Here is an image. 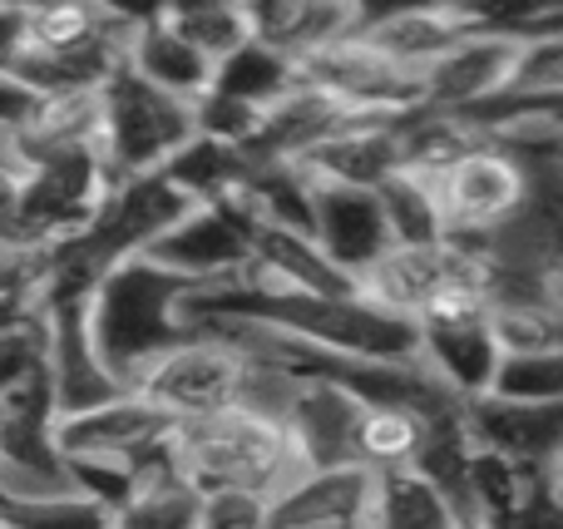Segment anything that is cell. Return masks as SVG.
<instances>
[{
    "label": "cell",
    "instance_id": "cell-23",
    "mask_svg": "<svg viewBox=\"0 0 563 529\" xmlns=\"http://www.w3.org/2000/svg\"><path fill=\"white\" fill-rule=\"evenodd\" d=\"M164 20L198 49V55L208 59V65L228 59L238 45H247V40H253L247 5H218V0H208V5H168Z\"/></svg>",
    "mask_w": 563,
    "mask_h": 529
},
{
    "label": "cell",
    "instance_id": "cell-6",
    "mask_svg": "<svg viewBox=\"0 0 563 529\" xmlns=\"http://www.w3.org/2000/svg\"><path fill=\"white\" fill-rule=\"evenodd\" d=\"M455 283L485 287V253H479L475 238L445 233L440 243H426V247H386V253L356 277V297L390 317L416 322V317Z\"/></svg>",
    "mask_w": 563,
    "mask_h": 529
},
{
    "label": "cell",
    "instance_id": "cell-22",
    "mask_svg": "<svg viewBox=\"0 0 563 529\" xmlns=\"http://www.w3.org/2000/svg\"><path fill=\"white\" fill-rule=\"evenodd\" d=\"M208 89H213V95L238 99V104L273 109L277 99H287L291 89H297V79H291V59L287 55H277V49L247 40V45H238L228 59H218L213 85Z\"/></svg>",
    "mask_w": 563,
    "mask_h": 529
},
{
    "label": "cell",
    "instance_id": "cell-10",
    "mask_svg": "<svg viewBox=\"0 0 563 529\" xmlns=\"http://www.w3.org/2000/svg\"><path fill=\"white\" fill-rule=\"evenodd\" d=\"M45 382H49L55 421L95 411V406L114 401V396L124 392V386L99 366L95 346H89L79 297H49L45 302Z\"/></svg>",
    "mask_w": 563,
    "mask_h": 529
},
{
    "label": "cell",
    "instance_id": "cell-15",
    "mask_svg": "<svg viewBox=\"0 0 563 529\" xmlns=\"http://www.w3.org/2000/svg\"><path fill=\"white\" fill-rule=\"evenodd\" d=\"M416 366L450 396L455 406L479 401L495 382V337H489L485 317H465V322H435V327H416Z\"/></svg>",
    "mask_w": 563,
    "mask_h": 529
},
{
    "label": "cell",
    "instance_id": "cell-11",
    "mask_svg": "<svg viewBox=\"0 0 563 529\" xmlns=\"http://www.w3.org/2000/svg\"><path fill=\"white\" fill-rule=\"evenodd\" d=\"M460 431L475 451L515 461L525 471H559L563 461V401L554 406H515V401H479L460 406Z\"/></svg>",
    "mask_w": 563,
    "mask_h": 529
},
{
    "label": "cell",
    "instance_id": "cell-1",
    "mask_svg": "<svg viewBox=\"0 0 563 529\" xmlns=\"http://www.w3.org/2000/svg\"><path fill=\"white\" fill-rule=\"evenodd\" d=\"M194 293H198L194 283L164 273L148 257H119L85 287L79 312H85L89 346H95L99 366L124 392L154 356H164L168 346H178L184 337L198 332L194 317H188V297Z\"/></svg>",
    "mask_w": 563,
    "mask_h": 529
},
{
    "label": "cell",
    "instance_id": "cell-18",
    "mask_svg": "<svg viewBox=\"0 0 563 529\" xmlns=\"http://www.w3.org/2000/svg\"><path fill=\"white\" fill-rule=\"evenodd\" d=\"M371 471L341 465V471H307L277 495V525H356L366 510Z\"/></svg>",
    "mask_w": 563,
    "mask_h": 529
},
{
    "label": "cell",
    "instance_id": "cell-27",
    "mask_svg": "<svg viewBox=\"0 0 563 529\" xmlns=\"http://www.w3.org/2000/svg\"><path fill=\"white\" fill-rule=\"evenodd\" d=\"M277 500L247 485H208L198 491V529H273Z\"/></svg>",
    "mask_w": 563,
    "mask_h": 529
},
{
    "label": "cell",
    "instance_id": "cell-21",
    "mask_svg": "<svg viewBox=\"0 0 563 529\" xmlns=\"http://www.w3.org/2000/svg\"><path fill=\"white\" fill-rule=\"evenodd\" d=\"M376 203L386 218L390 247H426L450 233L435 198V174H426V168H400L396 178H386L376 188Z\"/></svg>",
    "mask_w": 563,
    "mask_h": 529
},
{
    "label": "cell",
    "instance_id": "cell-28",
    "mask_svg": "<svg viewBox=\"0 0 563 529\" xmlns=\"http://www.w3.org/2000/svg\"><path fill=\"white\" fill-rule=\"evenodd\" d=\"M35 89L30 85H20L15 75H0V129H5V134H20V129H25V119H30V109H35Z\"/></svg>",
    "mask_w": 563,
    "mask_h": 529
},
{
    "label": "cell",
    "instance_id": "cell-26",
    "mask_svg": "<svg viewBox=\"0 0 563 529\" xmlns=\"http://www.w3.org/2000/svg\"><path fill=\"white\" fill-rule=\"evenodd\" d=\"M0 529H114V515L79 491H59L25 505L0 500Z\"/></svg>",
    "mask_w": 563,
    "mask_h": 529
},
{
    "label": "cell",
    "instance_id": "cell-5",
    "mask_svg": "<svg viewBox=\"0 0 563 529\" xmlns=\"http://www.w3.org/2000/svg\"><path fill=\"white\" fill-rule=\"evenodd\" d=\"M247 356L243 346H233L223 332L198 327L194 337H184L178 346H168L164 356L144 366L134 376L129 392H139L154 411H164L174 426H194L203 416H218L228 406H238L247 382Z\"/></svg>",
    "mask_w": 563,
    "mask_h": 529
},
{
    "label": "cell",
    "instance_id": "cell-14",
    "mask_svg": "<svg viewBox=\"0 0 563 529\" xmlns=\"http://www.w3.org/2000/svg\"><path fill=\"white\" fill-rule=\"evenodd\" d=\"M485 20V10L475 5H396V10H366L361 5L356 35L376 49L386 65L420 75L440 49H450L460 35Z\"/></svg>",
    "mask_w": 563,
    "mask_h": 529
},
{
    "label": "cell",
    "instance_id": "cell-9",
    "mask_svg": "<svg viewBox=\"0 0 563 529\" xmlns=\"http://www.w3.org/2000/svg\"><path fill=\"white\" fill-rule=\"evenodd\" d=\"M174 436L178 426L164 411H154L139 392H119L95 411L55 421V451L59 461H119L129 471H144L174 455Z\"/></svg>",
    "mask_w": 563,
    "mask_h": 529
},
{
    "label": "cell",
    "instance_id": "cell-31",
    "mask_svg": "<svg viewBox=\"0 0 563 529\" xmlns=\"http://www.w3.org/2000/svg\"><path fill=\"white\" fill-rule=\"evenodd\" d=\"M273 529H356V525H277L273 520Z\"/></svg>",
    "mask_w": 563,
    "mask_h": 529
},
{
    "label": "cell",
    "instance_id": "cell-7",
    "mask_svg": "<svg viewBox=\"0 0 563 529\" xmlns=\"http://www.w3.org/2000/svg\"><path fill=\"white\" fill-rule=\"evenodd\" d=\"M539 35H519V30L499 25L495 10H485L470 35H460L450 49H440L426 69L416 75L420 89V109H435V114H470L475 104L495 99L509 85L519 65V49Z\"/></svg>",
    "mask_w": 563,
    "mask_h": 529
},
{
    "label": "cell",
    "instance_id": "cell-13",
    "mask_svg": "<svg viewBox=\"0 0 563 529\" xmlns=\"http://www.w3.org/2000/svg\"><path fill=\"white\" fill-rule=\"evenodd\" d=\"M356 421H361V401L346 386L327 382V376H297L291 382L282 426H287L307 471L356 465Z\"/></svg>",
    "mask_w": 563,
    "mask_h": 529
},
{
    "label": "cell",
    "instance_id": "cell-19",
    "mask_svg": "<svg viewBox=\"0 0 563 529\" xmlns=\"http://www.w3.org/2000/svg\"><path fill=\"white\" fill-rule=\"evenodd\" d=\"M440 421H450V416H440ZM430 431H435V416L416 411V406H400V401L361 406L356 465L361 471H400V465H416L430 445Z\"/></svg>",
    "mask_w": 563,
    "mask_h": 529
},
{
    "label": "cell",
    "instance_id": "cell-29",
    "mask_svg": "<svg viewBox=\"0 0 563 529\" xmlns=\"http://www.w3.org/2000/svg\"><path fill=\"white\" fill-rule=\"evenodd\" d=\"M25 55V5H0V75Z\"/></svg>",
    "mask_w": 563,
    "mask_h": 529
},
{
    "label": "cell",
    "instance_id": "cell-8",
    "mask_svg": "<svg viewBox=\"0 0 563 529\" xmlns=\"http://www.w3.org/2000/svg\"><path fill=\"white\" fill-rule=\"evenodd\" d=\"M139 257L194 287H228L253 267V223L233 203H194Z\"/></svg>",
    "mask_w": 563,
    "mask_h": 529
},
{
    "label": "cell",
    "instance_id": "cell-3",
    "mask_svg": "<svg viewBox=\"0 0 563 529\" xmlns=\"http://www.w3.org/2000/svg\"><path fill=\"white\" fill-rule=\"evenodd\" d=\"M174 461L198 491L208 485H247V491L277 495L297 475H307L287 426L247 406H228L218 416H203L194 426H178Z\"/></svg>",
    "mask_w": 563,
    "mask_h": 529
},
{
    "label": "cell",
    "instance_id": "cell-25",
    "mask_svg": "<svg viewBox=\"0 0 563 529\" xmlns=\"http://www.w3.org/2000/svg\"><path fill=\"white\" fill-rule=\"evenodd\" d=\"M485 322H489V337H495L499 356L563 352L559 307H489Z\"/></svg>",
    "mask_w": 563,
    "mask_h": 529
},
{
    "label": "cell",
    "instance_id": "cell-17",
    "mask_svg": "<svg viewBox=\"0 0 563 529\" xmlns=\"http://www.w3.org/2000/svg\"><path fill=\"white\" fill-rule=\"evenodd\" d=\"M361 529H470L465 510L450 491H440L420 465L371 471Z\"/></svg>",
    "mask_w": 563,
    "mask_h": 529
},
{
    "label": "cell",
    "instance_id": "cell-4",
    "mask_svg": "<svg viewBox=\"0 0 563 529\" xmlns=\"http://www.w3.org/2000/svg\"><path fill=\"white\" fill-rule=\"evenodd\" d=\"M188 139H194V104L148 89L124 65L99 85V158L119 184L158 174Z\"/></svg>",
    "mask_w": 563,
    "mask_h": 529
},
{
    "label": "cell",
    "instance_id": "cell-30",
    "mask_svg": "<svg viewBox=\"0 0 563 529\" xmlns=\"http://www.w3.org/2000/svg\"><path fill=\"white\" fill-rule=\"evenodd\" d=\"M15 198H20V178L0 168V233H5L10 218H15Z\"/></svg>",
    "mask_w": 563,
    "mask_h": 529
},
{
    "label": "cell",
    "instance_id": "cell-12",
    "mask_svg": "<svg viewBox=\"0 0 563 529\" xmlns=\"http://www.w3.org/2000/svg\"><path fill=\"white\" fill-rule=\"evenodd\" d=\"M307 238L351 287H356V277L390 247L376 194H366V188H341V184H311Z\"/></svg>",
    "mask_w": 563,
    "mask_h": 529
},
{
    "label": "cell",
    "instance_id": "cell-2",
    "mask_svg": "<svg viewBox=\"0 0 563 529\" xmlns=\"http://www.w3.org/2000/svg\"><path fill=\"white\" fill-rule=\"evenodd\" d=\"M559 194V154L515 158L509 148L475 139L450 164L435 168V198L445 228L460 238H489L505 223L525 218L534 203H554Z\"/></svg>",
    "mask_w": 563,
    "mask_h": 529
},
{
    "label": "cell",
    "instance_id": "cell-20",
    "mask_svg": "<svg viewBox=\"0 0 563 529\" xmlns=\"http://www.w3.org/2000/svg\"><path fill=\"white\" fill-rule=\"evenodd\" d=\"M114 529H198V485L174 455L134 471V491L114 510Z\"/></svg>",
    "mask_w": 563,
    "mask_h": 529
},
{
    "label": "cell",
    "instance_id": "cell-16",
    "mask_svg": "<svg viewBox=\"0 0 563 529\" xmlns=\"http://www.w3.org/2000/svg\"><path fill=\"white\" fill-rule=\"evenodd\" d=\"M124 69L134 79H144L148 89H158V95L184 99V104H198L213 85V65L168 25L164 10L134 15V30L124 40Z\"/></svg>",
    "mask_w": 563,
    "mask_h": 529
},
{
    "label": "cell",
    "instance_id": "cell-24",
    "mask_svg": "<svg viewBox=\"0 0 563 529\" xmlns=\"http://www.w3.org/2000/svg\"><path fill=\"white\" fill-rule=\"evenodd\" d=\"M495 401L515 406H554L563 401V352H539V356H499L489 392Z\"/></svg>",
    "mask_w": 563,
    "mask_h": 529
}]
</instances>
